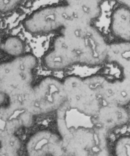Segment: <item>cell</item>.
<instances>
[{
  "label": "cell",
  "mask_w": 130,
  "mask_h": 156,
  "mask_svg": "<svg viewBox=\"0 0 130 156\" xmlns=\"http://www.w3.org/2000/svg\"><path fill=\"white\" fill-rule=\"evenodd\" d=\"M108 43L92 23L78 22L63 29L42 59L49 70L60 71L75 65L99 66L106 61Z\"/></svg>",
  "instance_id": "1"
},
{
  "label": "cell",
  "mask_w": 130,
  "mask_h": 156,
  "mask_svg": "<svg viewBox=\"0 0 130 156\" xmlns=\"http://www.w3.org/2000/svg\"><path fill=\"white\" fill-rule=\"evenodd\" d=\"M65 102L62 81L48 76L22 95L21 106L34 116L57 111Z\"/></svg>",
  "instance_id": "2"
},
{
  "label": "cell",
  "mask_w": 130,
  "mask_h": 156,
  "mask_svg": "<svg viewBox=\"0 0 130 156\" xmlns=\"http://www.w3.org/2000/svg\"><path fill=\"white\" fill-rule=\"evenodd\" d=\"M78 22L87 21L84 20L72 7L65 4L40 9L27 18L23 25L26 30L31 34H45Z\"/></svg>",
  "instance_id": "3"
},
{
  "label": "cell",
  "mask_w": 130,
  "mask_h": 156,
  "mask_svg": "<svg viewBox=\"0 0 130 156\" xmlns=\"http://www.w3.org/2000/svg\"><path fill=\"white\" fill-rule=\"evenodd\" d=\"M107 133L95 126H81L62 136L65 155H109Z\"/></svg>",
  "instance_id": "4"
},
{
  "label": "cell",
  "mask_w": 130,
  "mask_h": 156,
  "mask_svg": "<svg viewBox=\"0 0 130 156\" xmlns=\"http://www.w3.org/2000/svg\"><path fill=\"white\" fill-rule=\"evenodd\" d=\"M37 65L31 54H22L0 64V87L9 96L26 92L32 87V71Z\"/></svg>",
  "instance_id": "5"
},
{
  "label": "cell",
  "mask_w": 130,
  "mask_h": 156,
  "mask_svg": "<svg viewBox=\"0 0 130 156\" xmlns=\"http://www.w3.org/2000/svg\"><path fill=\"white\" fill-rule=\"evenodd\" d=\"M65 102L72 108L88 116L93 117L102 105L85 81L76 75H70L62 80Z\"/></svg>",
  "instance_id": "6"
},
{
  "label": "cell",
  "mask_w": 130,
  "mask_h": 156,
  "mask_svg": "<svg viewBox=\"0 0 130 156\" xmlns=\"http://www.w3.org/2000/svg\"><path fill=\"white\" fill-rule=\"evenodd\" d=\"M102 104L126 105L130 103V85L125 79L111 80L101 74L84 78Z\"/></svg>",
  "instance_id": "7"
},
{
  "label": "cell",
  "mask_w": 130,
  "mask_h": 156,
  "mask_svg": "<svg viewBox=\"0 0 130 156\" xmlns=\"http://www.w3.org/2000/svg\"><path fill=\"white\" fill-rule=\"evenodd\" d=\"M29 155H65L62 136L52 130L43 129L32 134L26 143Z\"/></svg>",
  "instance_id": "8"
},
{
  "label": "cell",
  "mask_w": 130,
  "mask_h": 156,
  "mask_svg": "<svg viewBox=\"0 0 130 156\" xmlns=\"http://www.w3.org/2000/svg\"><path fill=\"white\" fill-rule=\"evenodd\" d=\"M92 121L95 127L107 133L126 126L130 122V112L125 105L102 104Z\"/></svg>",
  "instance_id": "9"
},
{
  "label": "cell",
  "mask_w": 130,
  "mask_h": 156,
  "mask_svg": "<svg viewBox=\"0 0 130 156\" xmlns=\"http://www.w3.org/2000/svg\"><path fill=\"white\" fill-rule=\"evenodd\" d=\"M33 115L24 108L12 104L0 108V140L15 134L21 127L30 126Z\"/></svg>",
  "instance_id": "10"
},
{
  "label": "cell",
  "mask_w": 130,
  "mask_h": 156,
  "mask_svg": "<svg viewBox=\"0 0 130 156\" xmlns=\"http://www.w3.org/2000/svg\"><path fill=\"white\" fill-rule=\"evenodd\" d=\"M57 124L61 136L79 127L94 126L92 117L71 107L66 102L57 109Z\"/></svg>",
  "instance_id": "11"
},
{
  "label": "cell",
  "mask_w": 130,
  "mask_h": 156,
  "mask_svg": "<svg viewBox=\"0 0 130 156\" xmlns=\"http://www.w3.org/2000/svg\"><path fill=\"white\" fill-rule=\"evenodd\" d=\"M110 30L118 40L130 41V9L123 5L115 8L111 13Z\"/></svg>",
  "instance_id": "12"
},
{
  "label": "cell",
  "mask_w": 130,
  "mask_h": 156,
  "mask_svg": "<svg viewBox=\"0 0 130 156\" xmlns=\"http://www.w3.org/2000/svg\"><path fill=\"white\" fill-rule=\"evenodd\" d=\"M106 61L121 69L130 66V41L118 40L108 44Z\"/></svg>",
  "instance_id": "13"
},
{
  "label": "cell",
  "mask_w": 130,
  "mask_h": 156,
  "mask_svg": "<svg viewBox=\"0 0 130 156\" xmlns=\"http://www.w3.org/2000/svg\"><path fill=\"white\" fill-rule=\"evenodd\" d=\"M0 141L1 144L0 155L10 156L18 155L21 147V142L15 134L5 136Z\"/></svg>",
  "instance_id": "14"
},
{
  "label": "cell",
  "mask_w": 130,
  "mask_h": 156,
  "mask_svg": "<svg viewBox=\"0 0 130 156\" xmlns=\"http://www.w3.org/2000/svg\"><path fill=\"white\" fill-rule=\"evenodd\" d=\"M2 47L6 53L15 57L23 54L24 51V43L17 37H10L6 39Z\"/></svg>",
  "instance_id": "15"
},
{
  "label": "cell",
  "mask_w": 130,
  "mask_h": 156,
  "mask_svg": "<svg viewBox=\"0 0 130 156\" xmlns=\"http://www.w3.org/2000/svg\"><path fill=\"white\" fill-rule=\"evenodd\" d=\"M112 152L117 156H130V135L118 138L114 143Z\"/></svg>",
  "instance_id": "16"
},
{
  "label": "cell",
  "mask_w": 130,
  "mask_h": 156,
  "mask_svg": "<svg viewBox=\"0 0 130 156\" xmlns=\"http://www.w3.org/2000/svg\"><path fill=\"white\" fill-rule=\"evenodd\" d=\"M21 0H0V11L6 12L12 10Z\"/></svg>",
  "instance_id": "17"
},
{
  "label": "cell",
  "mask_w": 130,
  "mask_h": 156,
  "mask_svg": "<svg viewBox=\"0 0 130 156\" xmlns=\"http://www.w3.org/2000/svg\"><path fill=\"white\" fill-rule=\"evenodd\" d=\"M103 2L106 0H103ZM118 2L120 5L125 6L130 9V0H113Z\"/></svg>",
  "instance_id": "18"
},
{
  "label": "cell",
  "mask_w": 130,
  "mask_h": 156,
  "mask_svg": "<svg viewBox=\"0 0 130 156\" xmlns=\"http://www.w3.org/2000/svg\"><path fill=\"white\" fill-rule=\"evenodd\" d=\"M5 94L3 92V91L2 90V89L0 87V105L2 104V103L3 102V101L4 100Z\"/></svg>",
  "instance_id": "19"
},
{
  "label": "cell",
  "mask_w": 130,
  "mask_h": 156,
  "mask_svg": "<svg viewBox=\"0 0 130 156\" xmlns=\"http://www.w3.org/2000/svg\"><path fill=\"white\" fill-rule=\"evenodd\" d=\"M0 47H1V38H0Z\"/></svg>",
  "instance_id": "20"
}]
</instances>
